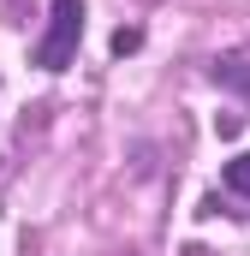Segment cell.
I'll list each match as a JSON object with an SVG mask.
<instances>
[{"label":"cell","instance_id":"cell-1","mask_svg":"<svg viewBox=\"0 0 250 256\" xmlns=\"http://www.w3.org/2000/svg\"><path fill=\"white\" fill-rule=\"evenodd\" d=\"M78 42H84V0H54L48 30L36 42V66L42 72H66V66L78 60Z\"/></svg>","mask_w":250,"mask_h":256},{"label":"cell","instance_id":"cell-2","mask_svg":"<svg viewBox=\"0 0 250 256\" xmlns=\"http://www.w3.org/2000/svg\"><path fill=\"white\" fill-rule=\"evenodd\" d=\"M214 78H226V84H238V90L250 96V60H244V54H226V60H214Z\"/></svg>","mask_w":250,"mask_h":256},{"label":"cell","instance_id":"cell-3","mask_svg":"<svg viewBox=\"0 0 250 256\" xmlns=\"http://www.w3.org/2000/svg\"><path fill=\"white\" fill-rule=\"evenodd\" d=\"M226 191H238L250 202V155H232V161H226Z\"/></svg>","mask_w":250,"mask_h":256},{"label":"cell","instance_id":"cell-4","mask_svg":"<svg viewBox=\"0 0 250 256\" xmlns=\"http://www.w3.org/2000/svg\"><path fill=\"white\" fill-rule=\"evenodd\" d=\"M0 12H6V18H12V24H18V0H0Z\"/></svg>","mask_w":250,"mask_h":256}]
</instances>
